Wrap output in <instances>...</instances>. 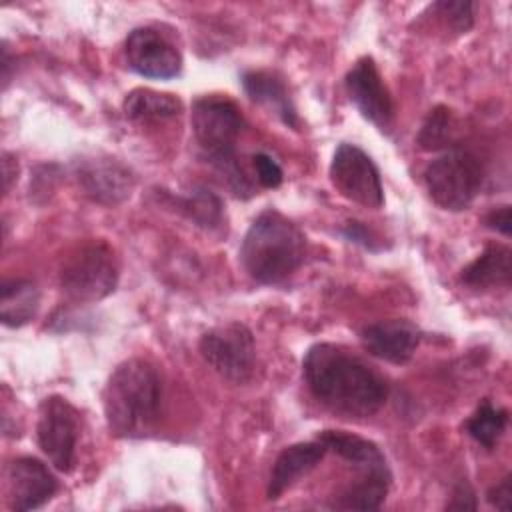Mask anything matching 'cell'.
<instances>
[{
  "label": "cell",
  "mask_w": 512,
  "mask_h": 512,
  "mask_svg": "<svg viewBox=\"0 0 512 512\" xmlns=\"http://www.w3.org/2000/svg\"><path fill=\"white\" fill-rule=\"evenodd\" d=\"M302 370L312 396L338 414L366 418L378 412L386 400L384 380L336 344L310 346Z\"/></svg>",
  "instance_id": "1"
},
{
  "label": "cell",
  "mask_w": 512,
  "mask_h": 512,
  "mask_svg": "<svg viewBox=\"0 0 512 512\" xmlns=\"http://www.w3.org/2000/svg\"><path fill=\"white\" fill-rule=\"evenodd\" d=\"M160 398V378L150 362L142 358L120 362L102 390L108 428L120 438L150 434L158 420Z\"/></svg>",
  "instance_id": "2"
},
{
  "label": "cell",
  "mask_w": 512,
  "mask_h": 512,
  "mask_svg": "<svg viewBox=\"0 0 512 512\" xmlns=\"http://www.w3.org/2000/svg\"><path fill=\"white\" fill-rule=\"evenodd\" d=\"M306 254L304 232L276 210L262 212L248 228L240 260L260 284H278L300 268Z\"/></svg>",
  "instance_id": "3"
},
{
  "label": "cell",
  "mask_w": 512,
  "mask_h": 512,
  "mask_svg": "<svg viewBox=\"0 0 512 512\" xmlns=\"http://www.w3.org/2000/svg\"><path fill=\"white\" fill-rule=\"evenodd\" d=\"M190 122L202 156L216 168L236 196H250L252 186L236 160V142L242 130L238 106L222 96H202L192 104Z\"/></svg>",
  "instance_id": "4"
},
{
  "label": "cell",
  "mask_w": 512,
  "mask_h": 512,
  "mask_svg": "<svg viewBox=\"0 0 512 512\" xmlns=\"http://www.w3.org/2000/svg\"><path fill=\"white\" fill-rule=\"evenodd\" d=\"M118 266L110 246L102 240H90L74 248L62 262L60 286L72 302H98L114 292Z\"/></svg>",
  "instance_id": "5"
},
{
  "label": "cell",
  "mask_w": 512,
  "mask_h": 512,
  "mask_svg": "<svg viewBox=\"0 0 512 512\" xmlns=\"http://www.w3.org/2000/svg\"><path fill=\"white\" fill-rule=\"evenodd\" d=\"M480 160L464 148H448L424 170V184L430 198L444 210L458 212L472 204L482 186Z\"/></svg>",
  "instance_id": "6"
},
{
  "label": "cell",
  "mask_w": 512,
  "mask_h": 512,
  "mask_svg": "<svg viewBox=\"0 0 512 512\" xmlns=\"http://www.w3.org/2000/svg\"><path fill=\"white\" fill-rule=\"evenodd\" d=\"M200 354L222 378L242 384L254 372L256 348L252 332L240 322H228L202 334Z\"/></svg>",
  "instance_id": "7"
},
{
  "label": "cell",
  "mask_w": 512,
  "mask_h": 512,
  "mask_svg": "<svg viewBox=\"0 0 512 512\" xmlns=\"http://www.w3.org/2000/svg\"><path fill=\"white\" fill-rule=\"evenodd\" d=\"M330 180L334 188L354 204L380 208L384 204L382 178L372 158L356 144L342 142L330 162Z\"/></svg>",
  "instance_id": "8"
},
{
  "label": "cell",
  "mask_w": 512,
  "mask_h": 512,
  "mask_svg": "<svg viewBox=\"0 0 512 512\" xmlns=\"http://www.w3.org/2000/svg\"><path fill=\"white\" fill-rule=\"evenodd\" d=\"M36 438L40 450L60 472H70L76 458L78 412L62 396L44 398L38 412Z\"/></svg>",
  "instance_id": "9"
},
{
  "label": "cell",
  "mask_w": 512,
  "mask_h": 512,
  "mask_svg": "<svg viewBox=\"0 0 512 512\" xmlns=\"http://www.w3.org/2000/svg\"><path fill=\"white\" fill-rule=\"evenodd\" d=\"M124 54L130 70L144 78L168 80L180 74V52L154 28H134L126 42Z\"/></svg>",
  "instance_id": "10"
},
{
  "label": "cell",
  "mask_w": 512,
  "mask_h": 512,
  "mask_svg": "<svg viewBox=\"0 0 512 512\" xmlns=\"http://www.w3.org/2000/svg\"><path fill=\"white\" fill-rule=\"evenodd\" d=\"M346 92L366 120L382 130L392 124V98L370 56L360 58L346 74Z\"/></svg>",
  "instance_id": "11"
},
{
  "label": "cell",
  "mask_w": 512,
  "mask_h": 512,
  "mask_svg": "<svg viewBox=\"0 0 512 512\" xmlns=\"http://www.w3.org/2000/svg\"><path fill=\"white\" fill-rule=\"evenodd\" d=\"M8 506L14 512L36 510L44 506L54 492L58 482L50 468L32 456H20L8 466Z\"/></svg>",
  "instance_id": "12"
},
{
  "label": "cell",
  "mask_w": 512,
  "mask_h": 512,
  "mask_svg": "<svg viewBox=\"0 0 512 512\" xmlns=\"http://www.w3.org/2000/svg\"><path fill=\"white\" fill-rule=\"evenodd\" d=\"M76 180L92 202L114 206L124 202L132 188V172L114 158H84L76 164Z\"/></svg>",
  "instance_id": "13"
},
{
  "label": "cell",
  "mask_w": 512,
  "mask_h": 512,
  "mask_svg": "<svg viewBox=\"0 0 512 512\" xmlns=\"http://www.w3.org/2000/svg\"><path fill=\"white\" fill-rule=\"evenodd\" d=\"M420 338L422 332L408 320H382L368 324L360 332L364 350L392 364L408 362L416 352Z\"/></svg>",
  "instance_id": "14"
},
{
  "label": "cell",
  "mask_w": 512,
  "mask_h": 512,
  "mask_svg": "<svg viewBox=\"0 0 512 512\" xmlns=\"http://www.w3.org/2000/svg\"><path fill=\"white\" fill-rule=\"evenodd\" d=\"M326 452L328 448L318 438L312 442H298L284 448L274 460V466L270 470V478L266 486L268 500L280 498L290 486L296 484L298 478L314 470L320 464V460L326 456Z\"/></svg>",
  "instance_id": "15"
},
{
  "label": "cell",
  "mask_w": 512,
  "mask_h": 512,
  "mask_svg": "<svg viewBox=\"0 0 512 512\" xmlns=\"http://www.w3.org/2000/svg\"><path fill=\"white\" fill-rule=\"evenodd\" d=\"M318 440L324 442L328 452L338 454L350 466H354L360 476H392L382 450L362 436L344 430H322Z\"/></svg>",
  "instance_id": "16"
},
{
  "label": "cell",
  "mask_w": 512,
  "mask_h": 512,
  "mask_svg": "<svg viewBox=\"0 0 512 512\" xmlns=\"http://www.w3.org/2000/svg\"><path fill=\"white\" fill-rule=\"evenodd\" d=\"M242 86H244L246 94L250 96V100L272 108L284 124H288L292 128L298 126L296 108L290 100V94H288L282 78H278L272 72L252 70L242 76Z\"/></svg>",
  "instance_id": "17"
},
{
  "label": "cell",
  "mask_w": 512,
  "mask_h": 512,
  "mask_svg": "<svg viewBox=\"0 0 512 512\" xmlns=\"http://www.w3.org/2000/svg\"><path fill=\"white\" fill-rule=\"evenodd\" d=\"M512 252L508 246L490 244L474 258L460 274V280L470 288L510 286L512 278Z\"/></svg>",
  "instance_id": "18"
},
{
  "label": "cell",
  "mask_w": 512,
  "mask_h": 512,
  "mask_svg": "<svg viewBox=\"0 0 512 512\" xmlns=\"http://www.w3.org/2000/svg\"><path fill=\"white\" fill-rule=\"evenodd\" d=\"M124 114L134 122H162L174 118L182 110V102L168 92L150 88H134L124 98Z\"/></svg>",
  "instance_id": "19"
},
{
  "label": "cell",
  "mask_w": 512,
  "mask_h": 512,
  "mask_svg": "<svg viewBox=\"0 0 512 512\" xmlns=\"http://www.w3.org/2000/svg\"><path fill=\"white\" fill-rule=\"evenodd\" d=\"M40 292L34 282L14 278L4 280L2 300H0V318L6 326H22L30 322L38 310Z\"/></svg>",
  "instance_id": "20"
},
{
  "label": "cell",
  "mask_w": 512,
  "mask_h": 512,
  "mask_svg": "<svg viewBox=\"0 0 512 512\" xmlns=\"http://www.w3.org/2000/svg\"><path fill=\"white\" fill-rule=\"evenodd\" d=\"M392 476H364L356 478L346 486L334 500L330 508L336 510H378L388 496Z\"/></svg>",
  "instance_id": "21"
},
{
  "label": "cell",
  "mask_w": 512,
  "mask_h": 512,
  "mask_svg": "<svg viewBox=\"0 0 512 512\" xmlns=\"http://www.w3.org/2000/svg\"><path fill=\"white\" fill-rule=\"evenodd\" d=\"M508 424V412L484 400L466 422V432L484 448H494Z\"/></svg>",
  "instance_id": "22"
},
{
  "label": "cell",
  "mask_w": 512,
  "mask_h": 512,
  "mask_svg": "<svg viewBox=\"0 0 512 512\" xmlns=\"http://www.w3.org/2000/svg\"><path fill=\"white\" fill-rule=\"evenodd\" d=\"M180 206L198 226L216 228L222 224V204L210 190H194L180 200Z\"/></svg>",
  "instance_id": "23"
},
{
  "label": "cell",
  "mask_w": 512,
  "mask_h": 512,
  "mask_svg": "<svg viewBox=\"0 0 512 512\" xmlns=\"http://www.w3.org/2000/svg\"><path fill=\"white\" fill-rule=\"evenodd\" d=\"M452 136V114L446 106H436L428 112L420 132L418 144L424 150H438L448 146Z\"/></svg>",
  "instance_id": "24"
},
{
  "label": "cell",
  "mask_w": 512,
  "mask_h": 512,
  "mask_svg": "<svg viewBox=\"0 0 512 512\" xmlns=\"http://www.w3.org/2000/svg\"><path fill=\"white\" fill-rule=\"evenodd\" d=\"M434 10L440 12V16L448 22L450 28L456 32L470 30L474 22V4L466 0H450V2H438L434 4Z\"/></svg>",
  "instance_id": "25"
},
{
  "label": "cell",
  "mask_w": 512,
  "mask_h": 512,
  "mask_svg": "<svg viewBox=\"0 0 512 512\" xmlns=\"http://www.w3.org/2000/svg\"><path fill=\"white\" fill-rule=\"evenodd\" d=\"M252 160H254L256 178L264 188H276L282 184V178H284L282 168L278 166V162L272 156L258 152V154H254Z\"/></svg>",
  "instance_id": "26"
},
{
  "label": "cell",
  "mask_w": 512,
  "mask_h": 512,
  "mask_svg": "<svg viewBox=\"0 0 512 512\" xmlns=\"http://www.w3.org/2000/svg\"><path fill=\"white\" fill-rule=\"evenodd\" d=\"M510 474H506L498 484H494L488 494H486V500L498 508V510H510L512 506V490H510Z\"/></svg>",
  "instance_id": "27"
},
{
  "label": "cell",
  "mask_w": 512,
  "mask_h": 512,
  "mask_svg": "<svg viewBox=\"0 0 512 512\" xmlns=\"http://www.w3.org/2000/svg\"><path fill=\"white\" fill-rule=\"evenodd\" d=\"M486 226L508 236L510 234V206H498V208H492L488 214H486Z\"/></svg>",
  "instance_id": "28"
},
{
  "label": "cell",
  "mask_w": 512,
  "mask_h": 512,
  "mask_svg": "<svg viewBox=\"0 0 512 512\" xmlns=\"http://www.w3.org/2000/svg\"><path fill=\"white\" fill-rule=\"evenodd\" d=\"M478 504H476V496L472 492L470 486L466 484H460L452 496V500L448 502V508L452 510H474Z\"/></svg>",
  "instance_id": "29"
},
{
  "label": "cell",
  "mask_w": 512,
  "mask_h": 512,
  "mask_svg": "<svg viewBox=\"0 0 512 512\" xmlns=\"http://www.w3.org/2000/svg\"><path fill=\"white\" fill-rule=\"evenodd\" d=\"M2 166H4V188L8 190L10 188V178L16 176V172L10 170V156L4 154V160H2Z\"/></svg>",
  "instance_id": "30"
}]
</instances>
